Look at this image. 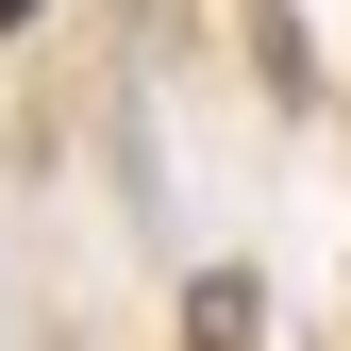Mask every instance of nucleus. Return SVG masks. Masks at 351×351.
<instances>
[{
	"label": "nucleus",
	"instance_id": "nucleus-1",
	"mask_svg": "<svg viewBox=\"0 0 351 351\" xmlns=\"http://www.w3.org/2000/svg\"><path fill=\"white\" fill-rule=\"evenodd\" d=\"M0 17H34V0H0Z\"/></svg>",
	"mask_w": 351,
	"mask_h": 351
}]
</instances>
